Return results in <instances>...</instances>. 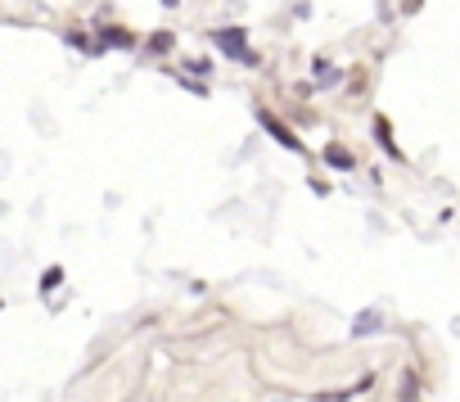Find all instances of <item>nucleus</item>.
<instances>
[{"mask_svg":"<svg viewBox=\"0 0 460 402\" xmlns=\"http://www.w3.org/2000/svg\"><path fill=\"white\" fill-rule=\"evenodd\" d=\"M257 122H262V131H267V136H271L276 145H285V150H293V154H307V145H302L298 136H293V131L285 127V122H280L271 109H257Z\"/></svg>","mask_w":460,"mask_h":402,"instance_id":"f257e3e1","label":"nucleus"},{"mask_svg":"<svg viewBox=\"0 0 460 402\" xmlns=\"http://www.w3.org/2000/svg\"><path fill=\"white\" fill-rule=\"evenodd\" d=\"M213 45L239 64V59L248 55V32H244V27H221V32H213Z\"/></svg>","mask_w":460,"mask_h":402,"instance_id":"f03ea898","label":"nucleus"},{"mask_svg":"<svg viewBox=\"0 0 460 402\" xmlns=\"http://www.w3.org/2000/svg\"><path fill=\"white\" fill-rule=\"evenodd\" d=\"M95 36H99V50H131V45H136V36L127 32V27H118V23H99L95 27Z\"/></svg>","mask_w":460,"mask_h":402,"instance_id":"7ed1b4c3","label":"nucleus"},{"mask_svg":"<svg viewBox=\"0 0 460 402\" xmlns=\"http://www.w3.org/2000/svg\"><path fill=\"white\" fill-rule=\"evenodd\" d=\"M325 163H334L339 172H348V167H352V154L343 150V145H325Z\"/></svg>","mask_w":460,"mask_h":402,"instance_id":"20e7f679","label":"nucleus"},{"mask_svg":"<svg viewBox=\"0 0 460 402\" xmlns=\"http://www.w3.org/2000/svg\"><path fill=\"white\" fill-rule=\"evenodd\" d=\"M311 77H316V82H321V86H334V82H339V68H330L325 64V59H316V64H311Z\"/></svg>","mask_w":460,"mask_h":402,"instance_id":"39448f33","label":"nucleus"},{"mask_svg":"<svg viewBox=\"0 0 460 402\" xmlns=\"http://www.w3.org/2000/svg\"><path fill=\"white\" fill-rule=\"evenodd\" d=\"M171 45H176V36H171V32H154L149 41H145V50H149V55H167Z\"/></svg>","mask_w":460,"mask_h":402,"instance_id":"423d86ee","label":"nucleus"},{"mask_svg":"<svg viewBox=\"0 0 460 402\" xmlns=\"http://www.w3.org/2000/svg\"><path fill=\"white\" fill-rule=\"evenodd\" d=\"M375 136H379V145H384V150L393 154L397 163H402V150H397V145H393V136H388V118H375Z\"/></svg>","mask_w":460,"mask_h":402,"instance_id":"0eeeda50","label":"nucleus"},{"mask_svg":"<svg viewBox=\"0 0 460 402\" xmlns=\"http://www.w3.org/2000/svg\"><path fill=\"white\" fill-rule=\"evenodd\" d=\"M59 285H64V272H59V267H50V272L41 276V289H45V294H54Z\"/></svg>","mask_w":460,"mask_h":402,"instance_id":"6e6552de","label":"nucleus"},{"mask_svg":"<svg viewBox=\"0 0 460 402\" xmlns=\"http://www.w3.org/2000/svg\"><path fill=\"white\" fill-rule=\"evenodd\" d=\"M352 330H356V335H370V330H379V321H375V312H365V316H361V321H356V326H352Z\"/></svg>","mask_w":460,"mask_h":402,"instance_id":"1a4fd4ad","label":"nucleus"},{"mask_svg":"<svg viewBox=\"0 0 460 402\" xmlns=\"http://www.w3.org/2000/svg\"><path fill=\"white\" fill-rule=\"evenodd\" d=\"M208 68H213V64H208V59H185V73H194V77H204Z\"/></svg>","mask_w":460,"mask_h":402,"instance_id":"9d476101","label":"nucleus"},{"mask_svg":"<svg viewBox=\"0 0 460 402\" xmlns=\"http://www.w3.org/2000/svg\"><path fill=\"white\" fill-rule=\"evenodd\" d=\"M420 5H424V0H402V10H407V14H415Z\"/></svg>","mask_w":460,"mask_h":402,"instance_id":"9b49d317","label":"nucleus"},{"mask_svg":"<svg viewBox=\"0 0 460 402\" xmlns=\"http://www.w3.org/2000/svg\"><path fill=\"white\" fill-rule=\"evenodd\" d=\"M162 5H167V10H176V5H181V0H162Z\"/></svg>","mask_w":460,"mask_h":402,"instance_id":"f8f14e48","label":"nucleus"}]
</instances>
